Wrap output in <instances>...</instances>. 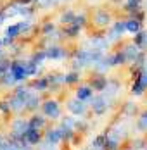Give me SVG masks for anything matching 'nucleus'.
<instances>
[{"instance_id":"nucleus-4","label":"nucleus","mask_w":147,"mask_h":150,"mask_svg":"<svg viewBox=\"0 0 147 150\" xmlns=\"http://www.w3.org/2000/svg\"><path fill=\"white\" fill-rule=\"evenodd\" d=\"M137 2H138V0H130V7H133V5L137 7Z\"/></svg>"},{"instance_id":"nucleus-3","label":"nucleus","mask_w":147,"mask_h":150,"mask_svg":"<svg viewBox=\"0 0 147 150\" xmlns=\"http://www.w3.org/2000/svg\"><path fill=\"white\" fill-rule=\"evenodd\" d=\"M62 52L61 50H57V48H54V50H50V55H61Z\"/></svg>"},{"instance_id":"nucleus-1","label":"nucleus","mask_w":147,"mask_h":150,"mask_svg":"<svg viewBox=\"0 0 147 150\" xmlns=\"http://www.w3.org/2000/svg\"><path fill=\"white\" fill-rule=\"evenodd\" d=\"M23 28H24V24H14V26H11V28L7 30V38L16 36V35L19 33V30H23Z\"/></svg>"},{"instance_id":"nucleus-2","label":"nucleus","mask_w":147,"mask_h":150,"mask_svg":"<svg viewBox=\"0 0 147 150\" xmlns=\"http://www.w3.org/2000/svg\"><path fill=\"white\" fill-rule=\"evenodd\" d=\"M126 30L132 31V33H137V31H138V23H137V21H128V23H126Z\"/></svg>"}]
</instances>
